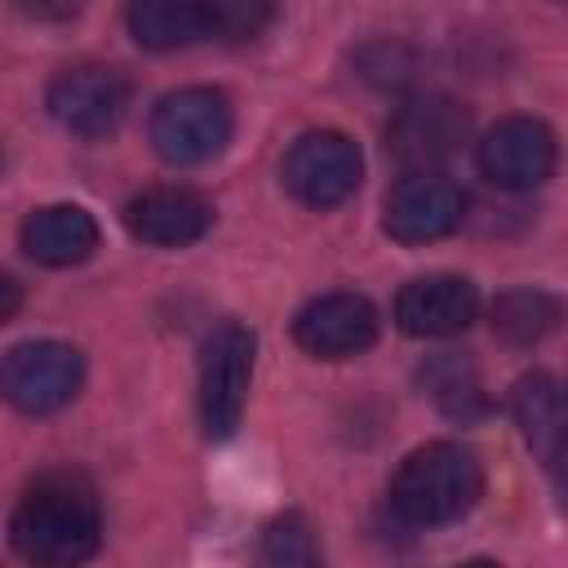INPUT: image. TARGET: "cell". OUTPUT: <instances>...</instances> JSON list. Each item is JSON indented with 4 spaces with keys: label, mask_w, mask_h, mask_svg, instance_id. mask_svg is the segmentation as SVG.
<instances>
[{
    "label": "cell",
    "mask_w": 568,
    "mask_h": 568,
    "mask_svg": "<svg viewBox=\"0 0 568 568\" xmlns=\"http://www.w3.org/2000/svg\"><path fill=\"white\" fill-rule=\"evenodd\" d=\"M84 386V355L67 342H18L0 359V399L27 417L67 408Z\"/></svg>",
    "instance_id": "cell-4"
},
{
    "label": "cell",
    "mask_w": 568,
    "mask_h": 568,
    "mask_svg": "<svg viewBox=\"0 0 568 568\" xmlns=\"http://www.w3.org/2000/svg\"><path fill=\"white\" fill-rule=\"evenodd\" d=\"M98 240H102V231H98L93 213L80 204H44V209L27 213V222H22L27 257L40 266H53V271L89 262L98 253Z\"/></svg>",
    "instance_id": "cell-14"
},
{
    "label": "cell",
    "mask_w": 568,
    "mask_h": 568,
    "mask_svg": "<svg viewBox=\"0 0 568 568\" xmlns=\"http://www.w3.org/2000/svg\"><path fill=\"white\" fill-rule=\"evenodd\" d=\"M466 217L462 186L439 169H413L404 173L382 209V231L399 244H435L453 235Z\"/></svg>",
    "instance_id": "cell-7"
},
{
    "label": "cell",
    "mask_w": 568,
    "mask_h": 568,
    "mask_svg": "<svg viewBox=\"0 0 568 568\" xmlns=\"http://www.w3.org/2000/svg\"><path fill=\"white\" fill-rule=\"evenodd\" d=\"M479 493H484L479 457L453 439H435V444L413 448L395 466L386 484V506L395 519L413 528H439V524H457L462 515H470Z\"/></svg>",
    "instance_id": "cell-2"
},
{
    "label": "cell",
    "mask_w": 568,
    "mask_h": 568,
    "mask_svg": "<svg viewBox=\"0 0 568 568\" xmlns=\"http://www.w3.org/2000/svg\"><path fill=\"white\" fill-rule=\"evenodd\" d=\"M479 315V288L466 275H422L395 293V324L408 337H457Z\"/></svg>",
    "instance_id": "cell-12"
},
{
    "label": "cell",
    "mask_w": 568,
    "mask_h": 568,
    "mask_svg": "<svg viewBox=\"0 0 568 568\" xmlns=\"http://www.w3.org/2000/svg\"><path fill=\"white\" fill-rule=\"evenodd\" d=\"M275 18L271 0H217V36L222 40H253Z\"/></svg>",
    "instance_id": "cell-20"
},
{
    "label": "cell",
    "mask_w": 568,
    "mask_h": 568,
    "mask_svg": "<svg viewBox=\"0 0 568 568\" xmlns=\"http://www.w3.org/2000/svg\"><path fill=\"white\" fill-rule=\"evenodd\" d=\"M510 413L524 444L555 470L564 462V395L555 373H524L510 390Z\"/></svg>",
    "instance_id": "cell-16"
},
{
    "label": "cell",
    "mask_w": 568,
    "mask_h": 568,
    "mask_svg": "<svg viewBox=\"0 0 568 568\" xmlns=\"http://www.w3.org/2000/svg\"><path fill=\"white\" fill-rule=\"evenodd\" d=\"M18 306H22V284L9 271H0V324H9L18 315Z\"/></svg>",
    "instance_id": "cell-21"
},
{
    "label": "cell",
    "mask_w": 568,
    "mask_h": 568,
    "mask_svg": "<svg viewBox=\"0 0 568 568\" xmlns=\"http://www.w3.org/2000/svg\"><path fill=\"white\" fill-rule=\"evenodd\" d=\"M293 342L315 359H351L377 342V311L364 293H320L293 315Z\"/></svg>",
    "instance_id": "cell-11"
},
{
    "label": "cell",
    "mask_w": 568,
    "mask_h": 568,
    "mask_svg": "<svg viewBox=\"0 0 568 568\" xmlns=\"http://www.w3.org/2000/svg\"><path fill=\"white\" fill-rule=\"evenodd\" d=\"M262 559L275 568H311L320 564V546L302 515H280L262 532Z\"/></svg>",
    "instance_id": "cell-19"
},
{
    "label": "cell",
    "mask_w": 568,
    "mask_h": 568,
    "mask_svg": "<svg viewBox=\"0 0 568 568\" xmlns=\"http://www.w3.org/2000/svg\"><path fill=\"white\" fill-rule=\"evenodd\" d=\"M364 155L359 146L337 129H311L302 133L280 164L284 191L306 209H337L359 191Z\"/></svg>",
    "instance_id": "cell-6"
},
{
    "label": "cell",
    "mask_w": 568,
    "mask_h": 568,
    "mask_svg": "<svg viewBox=\"0 0 568 568\" xmlns=\"http://www.w3.org/2000/svg\"><path fill=\"white\" fill-rule=\"evenodd\" d=\"M146 133H151V146L164 164L195 169V164H209L226 151V142L235 133V115H231V102L222 89L186 84V89H173L155 102Z\"/></svg>",
    "instance_id": "cell-3"
},
{
    "label": "cell",
    "mask_w": 568,
    "mask_h": 568,
    "mask_svg": "<svg viewBox=\"0 0 568 568\" xmlns=\"http://www.w3.org/2000/svg\"><path fill=\"white\" fill-rule=\"evenodd\" d=\"M27 13H36V18H67L71 9H75V0H18Z\"/></svg>",
    "instance_id": "cell-22"
},
{
    "label": "cell",
    "mask_w": 568,
    "mask_h": 568,
    "mask_svg": "<svg viewBox=\"0 0 568 568\" xmlns=\"http://www.w3.org/2000/svg\"><path fill=\"white\" fill-rule=\"evenodd\" d=\"M9 541L22 559L31 564H80L98 550L102 541V506L98 493L80 475H44L36 479L13 519H9Z\"/></svg>",
    "instance_id": "cell-1"
},
{
    "label": "cell",
    "mask_w": 568,
    "mask_h": 568,
    "mask_svg": "<svg viewBox=\"0 0 568 568\" xmlns=\"http://www.w3.org/2000/svg\"><path fill=\"white\" fill-rule=\"evenodd\" d=\"M253 351L257 337L226 320L217 324L204 346H200V426L209 439H226L240 417H244V399H248V382H253Z\"/></svg>",
    "instance_id": "cell-5"
},
{
    "label": "cell",
    "mask_w": 568,
    "mask_h": 568,
    "mask_svg": "<svg viewBox=\"0 0 568 568\" xmlns=\"http://www.w3.org/2000/svg\"><path fill=\"white\" fill-rule=\"evenodd\" d=\"M479 173L501 191H532L559 164V142L537 115H506L475 142Z\"/></svg>",
    "instance_id": "cell-9"
},
{
    "label": "cell",
    "mask_w": 568,
    "mask_h": 568,
    "mask_svg": "<svg viewBox=\"0 0 568 568\" xmlns=\"http://www.w3.org/2000/svg\"><path fill=\"white\" fill-rule=\"evenodd\" d=\"M559 297L546 288H506L493 302V333L506 346H537L559 328Z\"/></svg>",
    "instance_id": "cell-17"
},
{
    "label": "cell",
    "mask_w": 568,
    "mask_h": 568,
    "mask_svg": "<svg viewBox=\"0 0 568 568\" xmlns=\"http://www.w3.org/2000/svg\"><path fill=\"white\" fill-rule=\"evenodd\" d=\"M466 138H470V111L462 102L444 98V93H426V98L404 102L390 115L386 151L395 155V164L404 173H413V169L448 164L462 151Z\"/></svg>",
    "instance_id": "cell-8"
},
{
    "label": "cell",
    "mask_w": 568,
    "mask_h": 568,
    "mask_svg": "<svg viewBox=\"0 0 568 568\" xmlns=\"http://www.w3.org/2000/svg\"><path fill=\"white\" fill-rule=\"evenodd\" d=\"M422 386H426V395H430L448 417L470 422V417H479V413L488 408V399H484V390H479L475 368H470L466 359H457V355L430 359V364L422 368Z\"/></svg>",
    "instance_id": "cell-18"
},
{
    "label": "cell",
    "mask_w": 568,
    "mask_h": 568,
    "mask_svg": "<svg viewBox=\"0 0 568 568\" xmlns=\"http://www.w3.org/2000/svg\"><path fill=\"white\" fill-rule=\"evenodd\" d=\"M124 226L151 248H186L209 235L213 204L191 186H151L124 204Z\"/></svg>",
    "instance_id": "cell-13"
},
{
    "label": "cell",
    "mask_w": 568,
    "mask_h": 568,
    "mask_svg": "<svg viewBox=\"0 0 568 568\" xmlns=\"http://www.w3.org/2000/svg\"><path fill=\"white\" fill-rule=\"evenodd\" d=\"M124 22L142 49H186L217 36V0H129Z\"/></svg>",
    "instance_id": "cell-15"
},
{
    "label": "cell",
    "mask_w": 568,
    "mask_h": 568,
    "mask_svg": "<svg viewBox=\"0 0 568 568\" xmlns=\"http://www.w3.org/2000/svg\"><path fill=\"white\" fill-rule=\"evenodd\" d=\"M49 115L75 138H106L129 115V80L98 62L67 67L49 84Z\"/></svg>",
    "instance_id": "cell-10"
}]
</instances>
